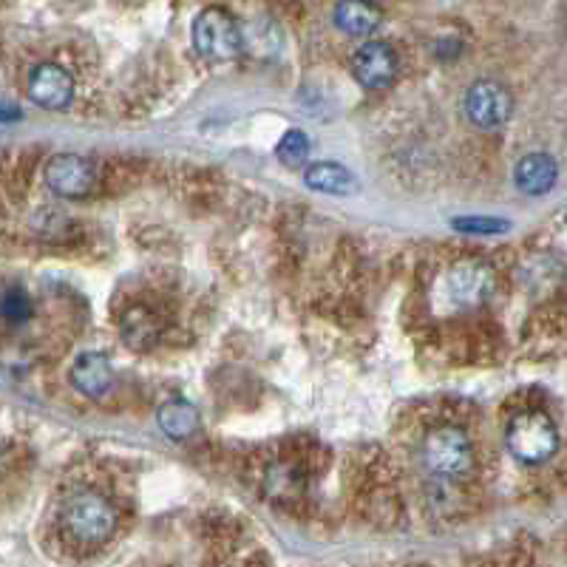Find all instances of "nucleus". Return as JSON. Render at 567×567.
<instances>
[{"label": "nucleus", "mask_w": 567, "mask_h": 567, "mask_svg": "<svg viewBox=\"0 0 567 567\" xmlns=\"http://www.w3.org/2000/svg\"><path fill=\"white\" fill-rule=\"evenodd\" d=\"M63 528L80 548H100L117 531V511L100 494H77L63 511Z\"/></svg>", "instance_id": "nucleus-1"}, {"label": "nucleus", "mask_w": 567, "mask_h": 567, "mask_svg": "<svg viewBox=\"0 0 567 567\" xmlns=\"http://www.w3.org/2000/svg\"><path fill=\"white\" fill-rule=\"evenodd\" d=\"M508 451L519 463L539 465L548 463L559 448V431L556 423L545 412H522L516 414L505 431Z\"/></svg>", "instance_id": "nucleus-2"}, {"label": "nucleus", "mask_w": 567, "mask_h": 567, "mask_svg": "<svg viewBox=\"0 0 567 567\" xmlns=\"http://www.w3.org/2000/svg\"><path fill=\"white\" fill-rule=\"evenodd\" d=\"M193 46L207 60L224 63V60L239 57L244 49V37L236 18L227 9L210 6V9H202L193 20Z\"/></svg>", "instance_id": "nucleus-3"}, {"label": "nucleus", "mask_w": 567, "mask_h": 567, "mask_svg": "<svg viewBox=\"0 0 567 567\" xmlns=\"http://www.w3.org/2000/svg\"><path fill=\"white\" fill-rule=\"evenodd\" d=\"M423 463L440 477H465L474 465V446L457 426H440L423 440Z\"/></svg>", "instance_id": "nucleus-4"}, {"label": "nucleus", "mask_w": 567, "mask_h": 567, "mask_svg": "<svg viewBox=\"0 0 567 567\" xmlns=\"http://www.w3.org/2000/svg\"><path fill=\"white\" fill-rule=\"evenodd\" d=\"M446 287L451 301L457 307H482L494 290H497V275L494 270L485 264V261H477V258H463L457 264H451V270L446 275Z\"/></svg>", "instance_id": "nucleus-5"}, {"label": "nucleus", "mask_w": 567, "mask_h": 567, "mask_svg": "<svg viewBox=\"0 0 567 567\" xmlns=\"http://www.w3.org/2000/svg\"><path fill=\"white\" fill-rule=\"evenodd\" d=\"M511 111H514L511 91L497 80H480L465 94V117L482 131H494L499 125H505Z\"/></svg>", "instance_id": "nucleus-6"}, {"label": "nucleus", "mask_w": 567, "mask_h": 567, "mask_svg": "<svg viewBox=\"0 0 567 567\" xmlns=\"http://www.w3.org/2000/svg\"><path fill=\"white\" fill-rule=\"evenodd\" d=\"M46 185L63 199H86L94 188V168L86 156L57 154L46 165Z\"/></svg>", "instance_id": "nucleus-7"}, {"label": "nucleus", "mask_w": 567, "mask_h": 567, "mask_svg": "<svg viewBox=\"0 0 567 567\" xmlns=\"http://www.w3.org/2000/svg\"><path fill=\"white\" fill-rule=\"evenodd\" d=\"M352 71L358 83L369 91H383L395 83L397 77V57L389 43H363L361 49L352 57Z\"/></svg>", "instance_id": "nucleus-8"}, {"label": "nucleus", "mask_w": 567, "mask_h": 567, "mask_svg": "<svg viewBox=\"0 0 567 567\" xmlns=\"http://www.w3.org/2000/svg\"><path fill=\"white\" fill-rule=\"evenodd\" d=\"M29 97L46 111H63L74 100V80L63 66L43 63L29 74Z\"/></svg>", "instance_id": "nucleus-9"}, {"label": "nucleus", "mask_w": 567, "mask_h": 567, "mask_svg": "<svg viewBox=\"0 0 567 567\" xmlns=\"http://www.w3.org/2000/svg\"><path fill=\"white\" fill-rule=\"evenodd\" d=\"M111 361L103 352H83L71 366V383L80 395L103 397L111 389Z\"/></svg>", "instance_id": "nucleus-10"}, {"label": "nucleus", "mask_w": 567, "mask_h": 567, "mask_svg": "<svg viewBox=\"0 0 567 567\" xmlns=\"http://www.w3.org/2000/svg\"><path fill=\"white\" fill-rule=\"evenodd\" d=\"M335 26L352 37H369L375 35L383 23V12L372 0H341L335 6Z\"/></svg>", "instance_id": "nucleus-11"}, {"label": "nucleus", "mask_w": 567, "mask_h": 567, "mask_svg": "<svg viewBox=\"0 0 567 567\" xmlns=\"http://www.w3.org/2000/svg\"><path fill=\"white\" fill-rule=\"evenodd\" d=\"M556 176H559V168H556V159L548 154H528L519 159L514 171V182L516 188L528 196H542L548 193L553 185H556Z\"/></svg>", "instance_id": "nucleus-12"}, {"label": "nucleus", "mask_w": 567, "mask_h": 567, "mask_svg": "<svg viewBox=\"0 0 567 567\" xmlns=\"http://www.w3.org/2000/svg\"><path fill=\"white\" fill-rule=\"evenodd\" d=\"M304 185L318 193H329V196H352L361 188L352 171H346L338 162H312L304 171Z\"/></svg>", "instance_id": "nucleus-13"}, {"label": "nucleus", "mask_w": 567, "mask_h": 567, "mask_svg": "<svg viewBox=\"0 0 567 567\" xmlns=\"http://www.w3.org/2000/svg\"><path fill=\"white\" fill-rule=\"evenodd\" d=\"M159 429L165 431L171 440H188L196 431L202 429V417L196 412V406L188 400H168L162 403V409L156 414Z\"/></svg>", "instance_id": "nucleus-14"}, {"label": "nucleus", "mask_w": 567, "mask_h": 567, "mask_svg": "<svg viewBox=\"0 0 567 567\" xmlns=\"http://www.w3.org/2000/svg\"><path fill=\"white\" fill-rule=\"evenodd\" d=\"M275 156L287 168H295V165H301L310 156V139H307L304 131H287L284 139L278 142V148H275Z\"/></svg>", "instance_id": "nucleus-15"}, {"label": "nucleus", "mask_w": 567, "mask_h": 567, "mask_svg": "<svg viewBox=\"0 0 567 567\" xmlns=\"http://www.w3.org/2000/svg\"><path fill=\"white\" fill-rule=\"evenodd\" d=\"M32 298L23 293L20 287H9L6 295H3V315H6V321L9 324H26L29 318H32Z\"/></svg>", "instance_id": "nucleus-16"}, {"label": "nucleus", "mask_w": 567, "mask_h": 567, "mask_svg": "<svg viewBox=\"0 0 567 567\" xmlns=\"http://www.w3.org/2000/svg\"><path fill=\"white\" fill-rule=\"evenodd\" d=\"M451 227L460 230V233L488 236V233H505L511 227V222H505V219H485V216H460V219L451 222Z\"/></svg>", "instance_id": "nucleus-17"}, {"label": "nucleus", "mask_w": 567, "mask_h": 567, "mask_svg": "<svg viewBox=\"0 0 567 567\" xmlns=\"http://www.w3.org/2000/svg\"><path fill=\"white\" fill-rule=\"evenodd\" d=\"M18 117H20V108H12V105H3V120L12 122V120H18Z\"/></svg>", "instance_id": "nucleus-18"}]
</instances>
